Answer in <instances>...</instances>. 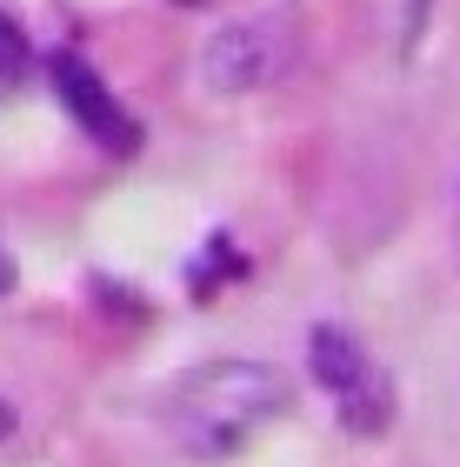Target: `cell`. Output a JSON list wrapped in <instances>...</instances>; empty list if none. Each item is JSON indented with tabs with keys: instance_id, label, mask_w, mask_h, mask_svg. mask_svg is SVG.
I'll return each instance as SVG.
<instances>
[{
	"instance_id": "obj_1",
	"label": "cell",
	"mask_w": 460,
	"mask_h": 467,
	"mask_svg": "<svg viewBox=\"0 0 460 467\" xmlns=\"http://www.w3.org/2000/svg\"><path fill=\"white\" fill-rule=\"evenodd\" d=\"M281 414H287V380L261 360H200L160 400L167 434L194 461H234Z\"/></svg>"
},
{
	"instance_id": "obj_2",
	"label": "cell",
	"mask_w": 460,
	"mask_h": 467,
	"mask_svg": "<svg viewBox=\"0 0 460 467\" xmlns=\"http://www.w3.org/2000/svg\"><path fill=\"white\" fill-rule=\"evenodd\" d=\"M301 67V20L294 14H247L200 47V80L214 94H261Z\"/></svg>"
},
{
	"instance_id": "obj_3",
	"label": "cell",
	"mask_w": 460,
	"mask_h": 467,
	"mask_svg": "<svg viewBox=\"0 0 460 467\" xmlns=\"http://www.w3.org/2000/svg\"><path fill=\"white\" fill-rule=\"evenodd\" d=\"M313 374H321V388L333 394V408H341V420L353 434H381L394 420L387 374L367 360V348L347 327H313Z\"/></svg>"
},
{
	"instance_id": "obj_4",
	"label": "cell",
	"mask_w": 460,
	"mask_h": 467,
	"mask_svg": "<svg viewBox=\"0 0 460 467\" xmlns=\"http://www.w3.org/2000/svg\"><path fill=\"white\" fill-rule=\"evenodd\" d=\"M54 94H60V108H67L80 127H87V134H94L100 147H120V154L134 147V120L120 114L114 88H100V74L87 67V60L60 54V60H54Z\"/></svg>"
},
{
	"instance_id": "obj_5",
	"label": "cell",
	"mask_w": 460,
	"mask_h": 467,
	"mask_svg": "<svg viewBox=\"0 0 460 467\" xmlns=\"http://www.w3.org/2000/svg\"><path fill=\"white\" fill-rule=\"evenodd\" d=\"M20 74H27V34L0 14V80H20Z\"/></svg>"
}]
</instances>
